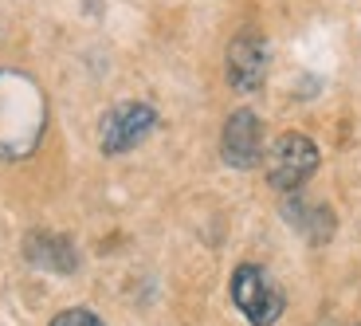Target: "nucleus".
I'll return each instance as SVG.
<instances>
[{
  "label": "nucleus",
  "mask_w": 361,
  "mask_h": 326,
  "mask_svg": "<svg viewBox=\"0 0 361 326\" xmlns=\"http://www.w3.org/2000/svg\"><path fill=\"white\" fill-rule=\"evenodd\" d=\"M47 126V99L39 83L24 71L0 67V157H32Z\"/></svg>",
  "instance_id": "nucleus-1"
},
{
  "label": "nucleus",
  "mask_w": 361,
  "mask_h": 326,
  "mask_svg": "<svg viewBox=\"0 0 361 326\" xmlns=\"http://www.w3.org/2000/svg\"><path fill=\"white\" fill-rule=\"evenodd\" d=\"M232 303L252 326H275L283 318V310H287L283 287L259 263H240L232 272Z\"/></svg>",
  "instance_id": "nucleus-2"
},
{
  "label": "nucleus",
  "mask_w": 361,
  "mask_h": 326,
  "mask_svg": "<svg viewBox=\"0 0 361 326\" xmlns=\"http://www.w3.org/2000/svg\"><path fill=\"white\" fill-rule=\"evenodd\" d=\"M318 145L307 134H283L263 154V173L275 193H298L318 169Z\"/></svg>",
  "instance_id": "nucleus-3"
},
{
  "label": "nucleus",
  "mask_w": 361,
  "mask_h": 326,
  "mask_svg": "<svg viewBox=\"0 0 361 326\" xmlns=\"http://www.w3.org/2000/svg\"><path fill=\"white\" fill-rule=\"evenodd\" d=\"M154 130H157V110L149 102H118L114 110H106L99 126V150L106 157H122L130 150H137Z\"/></svg>",
  "instance_id": "nucleus-4"
},
{
  "label": "nucleus",
  "mask_w": 361,
  "mask_h": 326,
  "mask_svg": "<svg viewBox=\"0 0 361 326\" xmlns=\"http://www.w3.org/2000/svg\"><path fill=\"white\" fill-rule=\"evenodd\" d=\"M220 157L232 169H255V165H263V122L255 110L240 107L228 114L224 130H220Z\"/></svg>",
  "instance_id": "nucleus-5"
},
{
  "label": "nucleus",
  "mask_w": 361,
  "mask_h": 326,
  "mask_svg": "<svg viewBox=\"0 0 361 326\" xmlns=\"http://www.w3.org/2000/svg\"><path fill=\"white\" fill-rule=\"evenodd\" d=\"M228 83L235 95H255L267 83V40L252 28L228 44Z\"/></svg>",
  "instance_id": "nucleus-6"
},
{
  "label": "nucleus",
  "mask_w": 361,
  "mask_h": 326,
  "mask_svg": "<svg viewBox=\"0 0 361 326\" xmlns=\"http://www.w3.org/2000/svg\"><path fill=\"white\" fill-rule=\"evenodd\" d=\"M24 255L27 263H36L44 272H55V275H71L79 267V252L67 236L59 232H27L24 240Z\"/></svg>",
  "instance_id": "nucleus-7"
},
{
  "label": "nucleus",
  "mask_w": 361,
  "mask_h": 326,
  "mask_svg": "<svg viewBox=\"0 0 361 326\" xmlns=\"http://www.w3.org/2000/svg\"><path fill=\"white\" fill-rule=\"evenodd\" d=\"M51 326H106V322L87 307H67V310H59V315L51 318Z\"/></svg>",
  "instance_id": "nucleus-8"
}]
</instances>
